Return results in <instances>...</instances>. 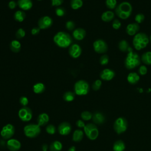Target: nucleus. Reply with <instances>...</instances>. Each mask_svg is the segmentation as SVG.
I'll use <instances>...</instances> for the list:
<instances>
[{"instance_id": "obj_35", "label": "nucleus", "mask_w": 151, "mask_h": 151, "mask_svg": "<svg viewBox=\"0 0 151 151\" xmlns=\"http://www.w3.org/2000/svg\"><path fill=\"white\" fill-rule=\"evenodd\" d=\"M93 115L92 114L88 111H84L81 113V117L84 120H89L92 119Z\"/></svg>"}, {"instance_id": "obj_20", "label": "nucleus", "mask_w": 151, "mask_h": 151, "mask_svg": "<svg viewBox=\"0 0 151 151\" xmlns=\"http://www.w3.org/2000/svg\"><path fill=\"white\" fill-rule=\"evenodd\" d=\"M49 120V116L45 113H42L38 116L37 124H38L40 126H44L48 123Z\"/></svg>"}, {"instance_id": "obj_10", "label": "nucleus", "mask_w": 151, "mask_h": 151, "mask_svg": "<svg viewBox=\"0 0 151 151\" xmlns=\"http://www.w3.org/2000/svg\"><path fill=\"white\" fill-rule=\"evenodd\" d=\"M93 48L96 52L99 54H104L107 51L108 45L104 40L99 39L93 42Z\"/></svg>"}, {"instance_id": "obj_44", "label": "nucleus", "mask_w": 151, "mask_h": 151, "mask_svg": "<svg viewBox=\"0 0 151 151\" xmlns=\"http://www.w3.org/2000/svg\"><path fill=\"white\" fill-rule=\"evenodd\" d=\"M147 72V67L145 65H141L139 68L138 73H139V74H140L142 76H144V75L146 74Z\"/></svg>"}, {"instance_id": "obj_4", "label": "nucleus", "mask_w": 151, "mask_h": 151, "mask_svg": "<svg viewBox=\"0 0 151 151\" xmlns=\"http://www.w3.org/2000/svg\"><path fill=\"white\" fill-rule=\"evenodd\" d=\"M149 42V38L144 32H138L133 37V45L137 50L145 48Z\"/></svg>"}, {"instance_id": "obj_2", "label": "nucleus", "mask_w": 151, "mask_h": 151, "mask_svg": "<svg viewBox=\"0 0 151 151\" xmlns=\"http://www.w3.org/2000/svg\"><path fill=\"white\" fill-rule=\"evenodd\" d=\"M141 63V59L138 54L133 52L130 47L128 54L124 60L125 67L128 70H132L138 67Z\"/></svg>"}, {"instance_id": "obj_36", "label": "nucleus", "mask_w": 151, "mask_h": 151, "mask_svg": "<svg viewBox=\"0 0 151 151\" xmlns=\"http://www.w3.org/2000/svg\"><path fill=\"white\" fill-rule=\"evenodd\" d=\"M100 63L102 65H107L109 61V57L106 54H103L101 55L100 58Z\"/></svg>"}, {"instance_id": "obj_12", "label": "nucleus", "mask_w": 151, "mask_h": 151, "mask_svg": "<svg viewBox=\"0 0 151 151\" xmlns=\"http://www.w3.org/2000/svg\"><path fill=\"white\" fill-rule=\"evenodd\" d=\"M52 19L49 16L42 17L38 22V27L40 29H47L52 25Z\"/></svg>"}, {"instance_id": "obj_29", "label": "nucleus", "mask_w": 151, "mask_h": 151, "mask_svg": "<svg viewBox=\"0 0 151 151\" xmlns=\"http://www.w3.org/2000/svg\"><path fill=\"white\" fill-rule=\"evenodd\" d=\"M45 89V85L42 83H38L34 85L33 91L36 94H40L44 91Z\"/></svg>"}, {"instance_id": "obj_51", "label": "nucleus", "mask_w": 151, "mask_h": 151, "mask_svg": "<svg viewBox=\"0 0 151 151\" xmlns=\"http://www.w3.org/2000/svg\"><path fill=\"white\" fill-rule=\"evenodd\" d=\"M68 151H76V147H75V146H71V147L68 149Z\"/></svg>"}, {"instance_id": "obj_28", "label": "nucleus", "mask_w": 151, "mask_h": 151, "mask_svg": "<svg viewBox=\"0 0 151 151\" xmlns=\"http://www.w3.org/2000/svg\"><path fill=\"white\" fill-rule=\"evenodd\" d=\"M25 17H26V14L22 11H16L14 15V18L15 20L18 22H19L24 21Z\"/></svg>"}, {"instance_id": "obj_8", "label": "nucleus", "mask_w": 151, "mask_h": 151, "mask_svg": "<svg viewBox=\"0 0 151 151\" xmlns=\"http://www.w3.org/2000/svg\"><path fill=\"white\" fill-rule=\"evenodd\" d=\"M127 121L125 118L119 117L115 120L113 128L117 134H121L127 130Z\"/></svg>"}, {"instance_id": "obj_15", "label": "nucleus", "mask_w": 151, "mask_h": 151, "mask_svg": "<svg viewBox=\"0 0 151 151\" xmlns=\"http://www.w3.org/2000/svg\"><path fill=\"white\" fill-rule=\"evenodd\" d=\"M114 76H115L114 71L109 68L104 69L100 73V78L102 80L105 81H110L112 80Z\"/></svg>"}, {"instance_id": "obj_26", "label": "nucleus", "mask_w": 151, "mask_h": 151, "mask_svg": "<svg viewBox=\"0 0 151 151\" xmlns=\"http://www.w3.org/2000/svg\"><path fill=\"white\" fill-rule=\"evenodd\" d=\"M118 48L120 50V51H121L122 52H128L130 48V47L129 46V43L125 40H122L119 42Z\"/></svg>"}, {"instance_id": "obj_24", "label": "nucleus", "mask_w": 151, "mask_h": 151, "mask_svg": "<svg viewBox=\"0 0 151 151\" xmlns=\"http://www.w3.org/2000/svg\"><path fill=\"white\" fill-rule=\"evenodd\" d=\"M21 48V44L18 40H14L10 43V49L14 52H18L20 51Z\"/></svg>"}, {"instance_id": "obj_41", "label": "nucleus", "mask_w": 151, "mask_h": 151, "mask_svg": "<svg viewBox=\"0 0 151 151\" xmlns=\"http://www.w3.org/2000/svg\"><path fill=\"white\" fill-rule=\"evenodd\" d=\"M55 14L58 17H63L65 14V11L63 8L57 7L55 9Z\"/></svg>"}, {"instance_id": "obj_50", "label": "nucleus", "mask_w": 151, "mask_h": 151, "mask_svg": "<svg viewBox=\"0 0 151 151\" xmlns=\"http://www.w3.org/2000/svg\"><path fill=\"white\" fill-rule=\"evenodd\" d=\"M48 147V145H47V144H44V145H42V150H43V151H47Z\"/></svg>"}, {"instance_id": "obj_3", "label": "nucleus", "mask_w": 151, "mask_h": 151, "mask_svg": "<svg viewBox=\"0 0 151 151\" xmlns=\"http://www.w3.org/2000/svg\"><path fill=\"white\" fill-rule=\"evenodd\" d=\"M132 5L126 1L120 3L115 8L116 14L122 19H127L132 14Z\"/></svg>"}, {"instance_id": "obj_7", "label": "nucleus", "mask_w": 151, "mask_h": 151, "mask_svg": "<svg viewBox=\"0 0 151 151\" xmlns=\"http://www.w3.org/2000/svg\"><path fill=\"white\" fill-rule=\"evenodd\" d=\"M84 131L87 137L90 140H95L99 136L98 128L93 123L86 124L84 127Z\"/></svg>"}, {"instance_id": "obj_1", "label": "nucleus", "mask_w": 151, "mask_h": 151, "mask_svg": "<svg viewBox=\"0 0 151 151\" xmlns=\"http://www.w3.org/2000/svg\"><path fill=\"white\" fill-rule=\"evenodd\" d=\"M54 43L60 48H67L72 44V38L67 32L63 31L58 32L53 38Z\"/></svg>"}, {"instance_id": "obj_19", "label": "nucleus", "mask_w": 151, "mask_h": 151, "mask_svg": "<svg viewBox=\"0 0 151 151\" xmlns=\"http://www.w3.org/2000/svg\"><path fill=\"white\" fill-rule=\"evenodd\" d=\"M17 4L21 9L24 11H28L32 6L31 0H18Z\"/></svg>"}, {"instance_id": "obj_33", "label": "nucleus", "mask_w": 151, "mask_h": 151, "mask_svg": "<svg viewBox=\"0 0 151 151\" xmlns=\"http://www.w3.org/2000/svg\"><path fill=\"white\" fill-rule=\"evenodd\" d=\"M83 0H71V7L73 9H78L83 6Z\"/></svg>"}, {"instance_id": "obj_37", "label": "nucleus", "mask_w": 151, "mask_h": 151, "mask_svg": "<svg viewBox=\"0 0 151 151\" xmlns=\"http://www.w3.org/2000/svg\"><path fill=\"white\" fill-rule=\"evenodd\" d=\"M134 20L136 21V23L137 24H140L142 22H143V21L145 20V15L142 14V13H139L137 14V15H136L135 18H134Z\"/></svg>"}, {"instance_id": "obj_48", "label": "nucleus", "mask_w": 151, "mask_h": 151, "mask_svg": "<svg viewBox=\"0 0 151 151\" xmlns=\"http://www.w3.org/2000/svg\"><path fill=\"white\" fill-rule=\"evenodd\" d=\"M16 6H17V3H16V2L14 1H12H12H9V3H8V6H9V8L10 9H13L15 8Z\"/></svg>"}, {"instance_id": "obj_42", "label": "nucleus", "mask_w": 151, "mask_h": 151, "mask_svg": "<svg viewBox=\"0 0 151 151\" xmlns=\"http://www.w3.org/2000/svg\"><path fill=\"white\" fill-rule=\"evenodd\" d=\"M65 27L68 30L71 31L75 28V23L73 21H68L65 23Z\"/></svg>"}, {"instance_id": "obj_45", "label": "nucleus", "mask_w": 151, "mask_h": 151, "mask_svg": "<svg viewBox=\"0 0 151 151\" xmlns=\"http://www.w3.org/2000/svg\"><path fill=\"white\" fill-rule=\"evenodd\" d=\"M19 103L22 106L25 107L28 104V99L27 97L25 96L21 97L19 99Z\"/></svg>"}, {"instance_id": "obj_46", "label": "nucleus", "mask_w": 151, "mask_h": 151, "mask_svg": "<svg viewBox=\"0 0 151 151\" xmlns=\"http://www.w3.org/2000/svg\"><path fill=\"white\" fill-rule=\"evenodd\" d=\"M63 2V0H51V5L54 6H58Z\"/></svg>"}, {"instance_id": "obj_39", "label": "nucleus", "mask_w": 151, "mask_h": 151, "mask_svg": "<svg viewBox=\"0 0 151 151\" xmlns=\"http://www.w3.org/2000/svg\"><path fill=\"white\" fill-rule=\"evenodd\" d=\"M16 37L18 39L22 38L25 35V31L23 28H19L16 32Z\"/></svg>"}, {"instance_id": "obj_17", "label": "nucleus", "mask_w": 151, "mask_h": 151, "mask_svg": "<svg viewBox=\"0 0 151 151\" xmlns=\"http://www.w3.org/2000/svg\"><path fill=\"white\" fill-rule=\"evenodd\" d=\"M140 26L139 24L134 22V23H130L128 24L126 28V33L130 36H134L139 31Z\"/></svg>"}, {"instance_id": "obj_18", "label": "nucleus", "mask_w": 151, "mask_h": 151, "mask_svg": "<svg viewBox=\"0 0 151 151\" xmlns=\"http://www.w3.org/2000/svg\"><path fill=\"white\" fill-rule=\"evenodd\" d=\"M86 35V32L84 29L81 28H78L74 29L73 32V36L74 39L80 41L84 38Z\"/></svg>"}, {"instance_id": "obj_38", "label": "nucleus", "mask_w": 151, "mask_h": 151, "mask_svg": "<svg viewBox=\"0 0 151 151\" xmlns=\"http://www.w3.org/2000/svg\"><path fill=\"white\" fill-rule=\"evenodd\" d=\"M101 81L100 80H96L92 84V88L95 90H99L101 86Z\"/></svg>"}, {"instance_id": "obj_27", "label": "nucleus", "mask_w": 151, "mask_h": 151, "mask_svg": "<svg viewBox=\"0 0 151 151\" xmlns=\"http://www.w3.org/2000/svg\"><path fill=\"white\" fill-rule=\"evenodd\" d=\"M83 132L80 129L76 130L73 134V140L76 142H80L83 138Z\"/></svg>"}, {"instance_id": "obj_11", "label": "nucleus", "mask_w": 151, "mask_h": 151, "mask_svg": "<svg viewBox=\"0 0 151 151\" xmlns=\"http://www.w3.org/2000/svg\"><path fill=\"white\" fill-rule=\"evenodd\" d=\"M18 116L23 122H29L32 117V110L28 107H23L18 111Z\"/></svg>"}, {"instance_id": "obj_5", "label": "nucleus", "mask_w": 151, "mask_h": 151, "mask_svg": "<svg viewBox=\"0 0 151 151\" xmlns=\"http://www.w3.org/2000/svg\"><path fill=\"white\" fill-rule=\"evenodd\" d=\"M74 93L78 96L86 95L90 90L88 83L83 80L77 81L74 84Z\"/></svg>"}, {"instance_id": "obj_49", "label": "nucleus", "mask_w": 151, "mask_h": 151, "mask_svg": "<svg viewBox=\"0 0 151 151\" xmlns=\"http://www.w3.org/2000/svg\"><path fill=\"white\" fill-rule=\"evenodd\" d=\"M40 28L38 27H34L32 29H31V34L32 35H37L38 34L39 32H40Z\"/></svg>"}, {"instance_id": "obj_30", "label": "nucleus", "mask_w": 151, "mask_h": 151, "mask_svg": "<svg viewBox=\"0 0 151 151\" xmlns=\"http://www.w3.org/2000/svg\"><path fill=\"white\" fill-rule=\"evenodd\" d=\"M113 148L114 151H123L125 149V144L122 140H119L114 142Z\"/></svg>"}, {"instance_id": "obj_43", "label": "nucleus", "mask_w": 151, "mask_h": 151, "mask_svg": "<svg viewBox=\"0 0 151 151\" xmlns=\"http://www.w3.org/2000/svg\"><path fill=\"white\" fill-rule=\"evenodd\" d=\"M122 25V24L120 22V21L119 19H114L113 22H112V27L114 29H118L120 28Z\"/></svg>"}, {"instance_id": "obj_53", "label": "nucleus", "mask_w": 151, "mask_h": 151, "mask_svg": "<svg viewBox=\"0 0 151 151\" xmlns=\"http://www.w3.org/2000/svg\"><path fill=\"white\" fill-rule=\"evenodd\" d=\"M38 1H42V0H38Z\"/></svg>"}, {"instance_id": "obj_34", "label": "nucleus", "mask_w": 151, "mask_h": 151, "mask_svg": "<svg viewBox=\"0 0 151 151\" xmlns=\"http://www.w3.org/2000/svg\"><path fill=\"white\" fill-rule=\"evenodd\" d=\"M106 6L110 9H113L117 6V1L116 0H106Z\"/></svg>"}, {"instance_id": "obj_9", "label": "nucleus", "mask_w": 151, "mask_h": 151, "mask_svg": "<svg viewBox=\"0 0 151 151\" xmlns=\"http://www.w3.org/2000/svg\"><path fill=\"white\" fill-rule=\"evenodd\" d=\"M14 133L15 127L12 124L9 123L5 125L1 131V135L2 137L5 140H9L11 139Z\"/></svg>"}, {"instance_id": "obj_6", "label": "nucleus", "mask_w": 151, "mask_h": 151, "mask_svg": "<svg viewBox=\"0 0 151 151\" xmlns=\"http://www.w3.org/2000/svg\"><path fill=\"white\" fill-rule=\"evenodd\" d=\"M40 126L37 124H28L24 128L25 135L29 138L36 137L40 134Z\"/></svg>"}, {"instance_id": "obj_25", "label": "nucleus", "mask_w": 151, "mask_h": 151, "mask_svg": "<svg viewBox=\"0 0 151 151\" xmlns=\"http://www.w3.org/2000/svg\"><path fill=\"white\" fill-rule=\"evenodd\" d=\"M141 61L146 65H151V51H146L141 56Z\"/></svg>"}, {"instance_id": "obj_22", "label": "nucleus", "mask_w": 151, "mask_h": 151, "mask_svg": "<svg viewBox=\"0 0 151 151\" xmlns=\"http://www.w3.org/2000/svg\"><path fill=\"white\" fill-rule=\"evenodd\" d=\"M140 77L139 74L135 72L130 73L127 77V81L131 84H135L139 81Z\"/></svg>"}, {"instance_id": "obj_14", "label": "nucleus", "mask_w": 151, "mask_h": 151, "mask_svg": "<svg viewBox=\"0 0 151 151\" xmlns=\"http://www.w3.org/2000/svg\"><path fill=\"white\" fill-rule=\"evenodd\" d=\"M8 149L11 151H18L20 149L21 144L20 142L15 139H10L6 143Z\"/></svg>"}, {"instance_id": "obj_40", "label": "nucleus", "mask_w": 151, "mask_h": 151, "mask_svg": "<svg viewBox=\"0 0 151 151\" xmlns=\"http://www.w3.org/2000/svg\"><path fill=\"white\" fill-rule=\"evenodd\" d=\"M55 127L52 124H49L46 127V132L50 134H54L55 133Z\"/></svg>"}, {"instance_id": "obj_31", "label": "nucleus", "mask_w": 151, "mask_h": 151, "mask_svg": "<svg viewBox=\"0 0 151 151\" xmlns=\"http://www.w3.org/2000/svg\"><path fill=\"white\" fill-rule=\"evenodd\" d=\"M63 148L62 143L58 140L53 142L50 146V149L51 151H61Z\"/></svg>"}, {"instance_id": "obj_47", "label": "nucleus", "mask_w": 151, "mask_h": 151, "mask_svg": "<svg viewBox=\"0 0 151 151\" xmlns=\"http://www.w3.org/2000/svg\"><path fill=\"white\" fill-rule=\"evenodd\" d=\"M85 125L84 122L81 120H78L76 122V126L79 128H84Z\"/></svg>"}, {"instance_id": "obj_23", "label": "nucleus", "mask_w": 151, "mask_h": 151, "mask_svg": "<svg viewBox=\"0 0 151 151\" xmlns=\"http://www.w3.org/2000/svg\"><path fill=\"white\" fill-rule=\"evenodd\" d=\"M114 17V14L113 12L111 11H107L104 12L101 17V18L102 19V21H103L104 22H110L111 21L113 18Z\"/></svg>"}, {"instance_id": "obj_52", "label": "nucleus", "mask_w": 151, "mask_h": 151, "mask_svg": "<svg viewBox=\"0 0 151 151\" xmlns=\"http://www.w3.org/2000/svg\"><path fill=\"white\" fill-rule=\"evenodd\" d=\"M149 41H150V43H151V35H150V37H149Z\"/></svg>"}, {"instance_id": "obj_13", "label": "nucleus", "mask_w": 151, "mask_h": 151, "mask_svg": "<svg viewBox=\"0 0 151 151\" xmlns=\"http://www.w3.org/2000/svg\"><path fill=\"white\" fill-rule=\"evenodd\" d=\"M81 51L82 50L81 47L77 44H74L71 45L68 50L69 54L73 58H78L81 54Z\"/></svg>"}, {"instance_id": "obj_16", "label": "nucleus", "mask_w": 151, "mask_h": 151, "mask_svg": "<svg viewBox=\"0 0 151 151\" xmlns=\"http://www.w3.org/2000/svg\"><path fill=\"white\" fill-rule=\"evenodd\" d=\"M58 130L60 134L67 135L71 131V126L68 122H64L60 124L58 127Z\"/></svg>"}, {"instance_id": "obj_21", "label": "nucleus", "mask_w": 151, "mask_h": 151, "mask_svg": "<svg viewBox=\"0 0 151 151\" xmlns=\"http://www.w3.org/2000/svg\"><path fill=\"white\" fill-rule=\"evenodd\" d=\"M93 121L98 124H103L105 121V117L100 112H96L93 114L92 117Z\"/></svg>"}, {"instance_id": "obj_32", "label": "nucleus", "mask_w": 151, "mask_h": 151, "mask_svg": "<svg viewBox=\"0 0 151 151\" xmlns=\"http://www.w3.org/2000/svg\"><path fill=\"white\" fill-rule=\"evenodd\" d=\"M75 98V93L72 91H66L63 95V99L67 102H70L74 100Z\"/></svg>"}]
</instances>
